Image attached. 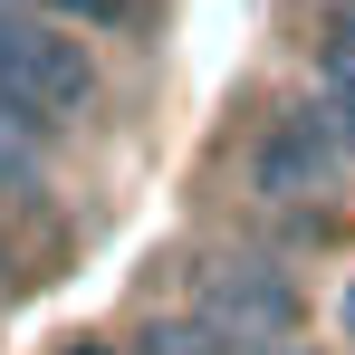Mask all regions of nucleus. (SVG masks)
Wrapping results in <instances>:
<instances>
[{
    "label": "nucleus",
    "instance_id": "nucleus-1",
    "mask_svg": "<svg viewBox=\"0 0 355 355\" xmlns=\"http://www.w3.org/2000/svg\"><path fill=\"white\" fill-rule=\"evenodd\" d=\"M0 96H19L29 116H49L67 135V125L96 116L106 87H96V58H87V39H77L67 19L10 0V10H0Z\"/></svg>",
    "mask_w": 355,
    "mask_h": 355
},
{
    "label": "nucleus",
    "instance_id": "nucleus-2",
    "mask_svg": "<svg viewBox=\"0 0 355 355\" xmlns=\"http://www.w3.org/2000/svg\"><path fill=\"white\" fill-rule=\"evenodd\" d=\"M240 182H250L259 211H317V202L346 182V144H336L327 106H288V116H269L259 144H250V164H240Z\"/></svg>",
    "mask_w": 355,
    "mask_h": 355
},
{
    "label": "nucleus",
    "instance_id": "nucleus-3",
    "mask_svg": "<svg viewBox=\"0 0 355 355\" xmlns=\"http://www.w3.org/2000/svg\"><path fill=\"white\" fill-rule=\"evenodd\" d=\"M192 307L231 336L240 355L279 346V336H297V279L269 259V250H221L202 279H192Z\"/></svg>",
    "mask_w": 355,
    "mask_h": 355
},
{
    "label": "nucleus",
    "instance_id": "nucleus-4",
    "mask_svg": "<svg viewBox=\"0 0 355 355\" xmlns=\"http://www.w3.org/2000/svg\"><path fill=\"white\" fill-rule=\"evenodd\" d=\"M135 355H240V346L192 307V317H144V327H135Z\"/></svg>",
    "mask_w": 355,
    "mask_h": 355
},
{
    "label": "nucleus",
    "instance_id": "nucleus-5",
    "mask_svg": "<svg viewBox=\"0 0 355 355\" xmlns=\"http://www.w3.org/2000/svg\"><path fill=\"white\" fill-rule=\"evenodd\" d=\"M317 87L355 96V0H336V10H327V39H317Z\"/></svg>",
    "mask_w": 355,
    "mask_h": 355
},
{
    "label": "nucleus",
    "instance_id": "nucleus-6",
    "mask_svg": "<svg viewBox=\"0 0 355 355\" xmlns=\"http://www.w3.org/2000/svg\"><path fill=\"white\" fill-rule=\"evenodd\" d=\"M317 106H327V125H336V144H346V164H355V96H336V87H317Z\"/></svg>",
    "mask_w": 355,
    "mask_h": 355
},
{
    "label": "nucleus",
    "instance_id": "nucleus-7",
    "mask_svg": "<svg viewBox=\"0 0 355 355\" xmlns=\"http://www.w3.org/2000/svg\"><path fill=\"white\" fill-rule=\"evenodd\" d=\"M58 355H135V346H116V336H67Z\"/></svg>",
    "mask_w": 355,
    "mask_h": 355
},
{
    "label": "nucleus",
    "instance_id": "nucleus-8",
    "mask_svg": "<svg viewBox=\"0 0 355 355\" xmlns=\"http://www.w3.org/2000/svg\"><path fill=\"white\" fill-rule=\"evenodd\" d=\"M259 355H327V346H297V336H279V346H259Z\"/></svg>",
    "mask_w": 355,
    "mask_h": 355
}]
</instances>
